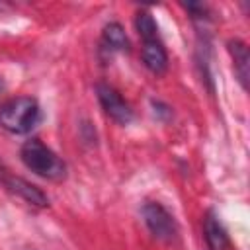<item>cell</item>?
<instances>
[{"label":"cell","mask_w":250,"mask_h":250,"mask_svg":"<svg viewBox=\"0 0 250 250\" xmlns=\"http://www.w3.org/2000/svg\"><path fill=\"white\" fill-rule=\"evenodd\" d=\"M104 43L107 49H113V51H127L129 49V39L117 21H111L104 27Z\"/></svg>","instance_id":"obj_9"},{"label":"cell","mask_w":250,"mask_h":250,"mask_svg":"<svg viewBox=\"0 0 250 250\" xmlns=\"http://www.w3.org/2000/svg\"><path fill=\"white\" fill-rule=\"evenodd\" d=\"M96 94H98V102L107 117H111L119 125H129L133 121L131 105L121 98V94L115 88H111L109 84H98Z\"/></svg>","instance_id":"obj_4"},{"label":"cell","mask_w":250,"mask_h":250,"mask_svg":"<svg viewBox=\"0 0 250 250\" xmlns=\"http://www.w3.org/2000/svg\"><path fill=\"white\" fill-rule=\"evenodd\" d=\"M141 59H143V64L156 76H162L168 68V53L158 39H148V41H143V49H141Z\"/></svg>","instance_id":"obj_6"},{"label":"cell","mask_w":250,"mask_h":250,"mask_svg":"<svg viewBox=\"0 0 250 250\" xmlns=\"http://www.w3.org/2000/svg\"><path fill=\"white\" fill-rule=\"evenodd\" d=\"M20 156H21V162L25 164L27 170H31L33 174H37L45 180L61 182L66 176V164L59 158L57 152H53L39 139L25 141L21 145Z\"/></svg>","instance_id":"obj_1"},{"label":"cell","mask_w":250,"mask_h":250,"mask_svg":"<svg viewBox=\"0 0 250 250\" xmlns=\"http://www.w3.org/2000/svg\"><path fill=\"white\" fill-rule=\"evenodd\" d=\"M41 117L37 100L29 96H18L0 105V127L12 135L29 133Z\"/></svg>","instance_id":"obj_2"},{"label":"cell","mask_w":250,"mask_h":250,"mask_svg":"<svg viewBox=\"0 0 250 250\" xmlns=\"http://www.w3.org/2000/svg\"><path fill=\"white\" fill-rule=\"evenodd\" d=\"M229 53L234 61V72L238 76V82L242 84V88L248 86V47L246 43H242L240 39H232L229 41Z\"/></svg>","instance_id":"obj_8"},{"label":"cell","mask_w":250,"mask_h":250,"mask_svg":"<svg viewBox=\"0 0 250 250\" xmlns=\"http://www.w3.org/2000/svg\"><path fill=\"white\" fill-rule=\"evenodd\" d=\"M143 219L154 238H158L162 242H174L178 238V225H176L174 217L160 203L148 201L143 207Z\"/></svg>","instance_id":"obj_3"},{"label":"cell","mask_w":250,"mask_h":250,"mask_svg":"<svg viewBox=\"0 0 250 250\" xmlns=\"http://www.w3.org/2000/svg\"><path fill=\"white\" fill-rule=\"evenodd\" d=\"M135 27H137V33L143 41H148V39H158V27H156V21L154 18L148 14V12H139L137 18H135Z\"/></svg>","instance_id":"obj_10"},{"label":"cell","mask_w":250,"mask_h":250,"mask_svg":"<svg viewBox=\"0 0 250 250\" xmlns=\"http://www.w3.org/2000/svg\"><path fill=\"white\" fill-rule=\"evenodd\" d=\"M2 180H4V178H2V166H0V182H2Z\"/></svg>","instance_id":"obj_11"},{"label":"cell","mask_w":250,"mask_h":250,"mask_svg":"<svg viewBox=\"0 0 250 250\" xmlns=\"http://www.w3.org/2000/svg\"><path fill=\"white\" fill-rule=\"evenodd\" d=\"M203 232H205V242H207L209 250H227L229 248V234L215 213L205 215Z\"/></svg>","instance_id":"obj_7"},{"label":"cell","mask_w":250,"mask_h":250,"mask_svg":"<svg viewBox=\"0 0 250 250\" xmlns=\"http://www.w3.org/2000/svg\"><path fill=\"white\" fill-rule=\"evenodd\" d=\"M4 186L10 193H14L16 197L23 199L27 205H35V207H47L49 199L47 195L33 184L25 182L23 178H16V176H6L4 178Z\"/></svg>","instance_id":"obj_5"}]
</instances>
